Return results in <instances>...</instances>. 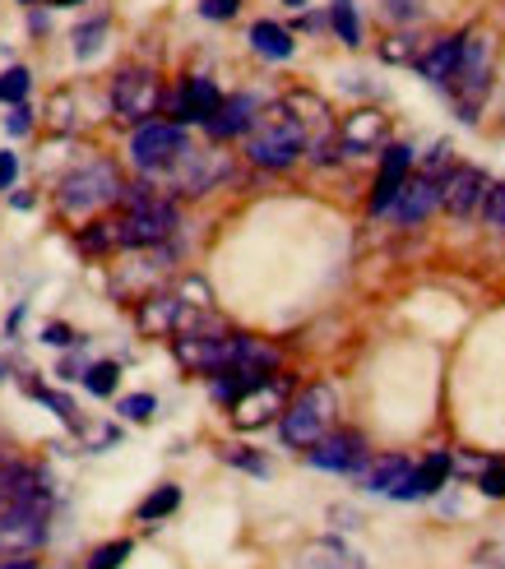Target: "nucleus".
<instances>
[{
	"instance_id": "1",
	"label": "nucleus",
	"mask_w": 505,
	"mask_h": 569,
	"mask_svg": "<svg viewBox=\"0 0 505 569\" xmlns=\"http://www.w3.org/2000/svg\"><path fill=\"white\" fill-rule=\"evenodd\" d=\"M301 153H306V134H301L297 117L284 102L265 107L256 117V126H250V134H246V158L256 167H274L278 172V167H293Z\"/></svg>"
},
{
	"instance_id": "2",
	"label": "nucleus",
	"mask_w": 505,
	"mask_h": 569,
	"mask_svg": "<svg viewBox=\"0 0 505 569\" xmlns=\"http://www.w3.org/2000/svg\"><path fill=\"white\" fill-rule=\"evenodd\" d=\"M117 199H126V181L117 172V162H83L79 172H70L61 181V190H56V209H61L66 218H89L107 204H117Z\"/></svg>"
},
{
	"instance_id": "3",
	"label": "nucleus",
	"mask_w": 505,
	"mask_h": 569,
	"mask_svg": "<svg viewBox=\"0 0 505 569\" xmlns=\"http://www.w3.org/2000/svg\"><path fill=\"white\" fill-rule=\"evenodd\" d=\"M126 204H130L126 218H117V241L126 250H149L172 237V227H177L172 199L154 194L149 186H135V190H126Z\"/></svg>"
},
{
	"instance_id": "4",
	"label": "nucleus",
	"mask_w": 505,
	"mask_h": 569,
	"mask_svg": "<svg viewBox=\"0 0 505 569\" xmlns=\"http://www.w3.org/2000/svg\"><path fill=\"white\" fill-rule=\"evenodd\" d=\"M492 38L483 33V28H468L464 33V47H459V66H455V79H450V89H455V102L464 111V121H478V111L492 93Z\"/></svg>"
},
{
	"instance_id": "5",
	"label": "nucleus",
	"mask_w": 505,
	"mask_h": 569,
	"mask_svg": "<svg viewBox=\"0 0 505 569\" xmlns=\"http://www.w3.org/2000/svg\"><path fill=\"white\" fill-rule=\"evenodd\" d=\"M334 412H339V398H334L329 385H311V389H301L288 412L278 417V436H284L288 449H311L329 436V421Z\"/></svg>"
},
{
	"instance_id": "6",
	"label": "nucleus",
	"mask_w": 505,
	"mask_h": 569,
	"mask_svg": "<svg viewBox=\"0 0 505 569\" xmlns=\"http://www.w3.org/2000/svg\"><path fill=\"white\" fill-rule=\"evenodd\" d=\"M186 149H190V139H186L181 121H145L130 139V158H135V167L145 177L167 172V167H172Z\"/></svg>"
},
{
	"instance_id": "7",
	"label": "nucleus",
	"mask_w": 505,
	"mask_h": 569,
	"mask_svg": "<svg viewBox=\"0 0 505 569\" xmlns=\"http://www.w3.org/2000/svg\"><path fill=\"white\" fill-rule=\"evenodd\" d=\"M228 177H232V158L218 153V149H186L167 172H158V181H167L177 194H209Z\"/></svg>"
},
{
	"instance_id": "8",
	"label": "nucleus",
	"mask_w": 505,
	"mask_h": 569,
	"mask_svg": "<svg viewBox=\"0 0 505 569\" xmlns=\"http://www.w3.org/2000/svg\"><path fill=\"white\" fill-rule=\"evenodd\" d=\"M288 412V380L269 376V380H250L237 398H232V426L237 431H260L274 417Z\"/></svg>"
},
{
	"instance_id": "9",
	"label": "nucleus",
	"mask_w": 505,
	"mask_h": 569,
	"mask_svg": "<svg viewBox=\"0 0 505 569\" xmlns=\"http://www.w3.org/2000/svg\"><path fill=\"white\" fill-rule=\"evenodd\" d=\"M47 542V500L0 509V560L33 556Z\"/></svg>"
},
{
	"instance_id": "10",
	"label": "nucleus",
	"mask_w": 505,
	"mask_h": 569,
	"mask_svg": "<svg viewBox=\"0 0 505 569\" xmlns=\"http://www.w3.org/2000/svg\"><path fill=\"white\" fill-rule=\"evenodd\" d=\"M158 102H162V89H158L154 70L130 66V70L117 74V83H111V111H117L121 121H130V126H145Z\"/></svg>"
},
{
	"instance_id": "11",
	"label": "nucleus",
	"mask_w": 505,
	"mask_h": 569,
	"mask_svg": "<svg viewBox=\"0 0 505 569\" xmlns=\"http://www.w3.org/2000/svg\"><path fill=\"white\" fill-rule=\"evenodd\" d=\"M177 361L186 371L200 376H222L237 366V338H218V333H181L177 338Z\"/></svg>"
},
{
	"instance_id": "12",
	"label": "nucleus",
	"mask_w": 505,
	"mask_h": 569,
	"mask_svg": "<svg viewBox=\"0 0 505 569\" xmlns=\"http://www.w3.org/2000/svg\"><path fill=\"white\" fill-rule=\"evenodd\" d=\"M487 190H492L487 172H478V167H450L445 181H440V204L450 209L455 218H473V213L483 209Z\"/></svg>"
},
{
	"instance_id": "13",
	"label": "nucleus",
	"mask_w": 505,
	"mask_h": 569,
	"mask_svg": "<svg viewBox=\"0 0 505 569\" xmlns=\"http://www.w3.org/2000/svg\"><path fill=\"white\" fill-rule=\"evenodd\" d=\"M306 463L311 468H325V472H357L367 463V440L357 431H329L320 445L306 449Z\"/></svg>"
},
{
	"instance_id": "14",
	"label": "nucleus",
	"mask_w": 505,
	"mask_h": 569,
	"mask_svg": "<svg viewBox=\"0 0 505 569\" xmlns=\"http://www.w3.org/2000/svg\"><path fill=\"white\" fill-rule=\"evenodd\" d=\"M284 107H288L293 117H297V126H301V134H306V149L325 158V149L334 144V121H329V107H325L316 93H293V98H284Z\"/></svg>"
},
{
	"instance_id": "15",
	"label": "nucleus",
	"mask_w": 505,
	"mask_h": 569,
	"mask_svg": "<svg viewBox=\"0 0 505 569\" xmlns=\"http://www.w3.org/2000/svg\"><path fill=\"white\" fill-rule=\"evenodd\" d=\"M408 167H413V149H404V144H389L385 149V162H380L376 186H372V213H389V209H395V199L408 186Z\"/></svg>"
},
{
	"instance_id": "16",
	"label": "nucleus",
	"mask_w": 505,
	"mask_h": 569,
	"mask_svg": "<svg viewBox=\"0 0 505 569\" xmlns=\"http://www.w3.org/2000/svg\"><path fill=\"white\" fill-rule=\"evenodd\" d=\"M440 181L445 177H413L408 186H404V194L395 199V218L404 222V227H417V222H427V213L440 204Z\"/></svg>"
},
{
	"instance_id": "17",
	"label": "nucleus",
	"mask_w": 505,
	"mask_h": 569,
	"mask_svg": "<svg viewBox=\"0 0 505 569\" xmlns=\"http://www.w3.org/2000/svg\"><path fill=\"white\" fill-rule=\"evenodd\" d=\"M297 569H372V565L339 537H316V542L297 551Z\"/></svg>"
},
{
	"instance_id": "18",
	"label": "nucleus",
	"mask_w": 505,
	"mask_h": 569,
	"mask_svg": "<svg viewBox=\"0 0 505 569\" xmlns=\"http://www.w3.org/2000/svg\"><path fill=\"white\" fill-rule=\"evenodd\" d=\"M450 472H455V459H450L445 449H436V453H427V459L413 468V477L399 487L395 500H423V496H436L445 481H450Z\"/></svg>"
},
{
	"instance_id": "19",
	"label": "nucleus",
	"mask_w": 505,
	"mask_h": 569,
	"mask_svg": "<svg viewBox=\"0 0 505 569\" xmlns=\"http://www.w3.org/2000/svg\"><path fill=\"white\" fill-rule=\"evenodd\" d=\"M218 107H222V93L214 89V79L205 74H195L181 83V98H177V121H200L209 126L218 117Z\"/></svg>"
},
{
	"instance_id": "20",
	"label": "nucleus",
	"mask_w": 505,
	"mask_h": 569,
	"mask_svg": "<svg viewBox=\"0 0 505 569\" xmlns=\"http://www.w3.org/2000/svg\"><path fill=\"white\" fill-rule=\"evenodd\" d=\"M380 144H385V117L372 111V107L353 111V117L344 121V130H339V149L344 153H376Z\"/></svg>"
},
{
	"instance_id": "21",
	"label": "nucleus",
	"mask_w": 505,
	"mask_h": 569,
	"mask_svg": "<svg viewBox=\"0 0 505 569\" xmlns=\"http://www.w3.org/2000/svg\"><path fill=\"white\" fill-rule=\"evenodd\" d=\"M260 117V102L250 93H237V98H222L218 117L209 121V134L214 139H232V134H250V126H256Z\"/></svg>"
},
{
	"instance_id": "22",
	"label": "nucleus",
	"mask_w": 505,
	"mask_h": 569,
	"mask_svg": "<svg viewBox=\"0 0 505 569\" xmlns=\"http://www.w3.org/2000/svg\"><path fill=\"white\" fill-rule=\"evenodd\" d=\"M459 47H464V33L459 38H440L423 51V61H417V70H423V79L432 83H450L455 79V66H459Z\"/></svg>"
},
{
	"instance_id": "23",
	"label": "nucleus",
	"mask_w": 505,
	"mask_h": 569,
	"mask_svg": "<svg viewBox=\"0 0 505 569\" xmlns=\"http://www.w3.org/2000/svg\"><path fill=\"white\" fill-rule=\"evenodd\" d=\"M181 316H186V301H177V297H145V306H139V329L145 333H172L177 325H181Z\"/></svg>"
},
{
	"instance_id": "24",
	"label": "nucleus",
	"mask_w": 505,
	"mask_h": 569,
	"mask_svg": "<svg viewBox=\"0 0 505 569\" xmlns=\"http://www.w3.org/2000/svg\"><path fill=\"white\" fill-rule=\"evenodd\" d=\"M413 477V463L408 459H399V453H385V459H376L372 468H367V491H376V496H399V487Z\"/></svg>"
},
{
	"instance_id": "25",
	"label": "nucleus",
	"mask_w": 505,
	"mask_h": 569,
	"mask_svg": "<svg viewBox=\"0 0 505 569\" xmlns=\"http://www.w3.org/2000/svg\"><path fill=\"white\" fill-rule=\"evenodd\" d=\"M250 47H256L265 61H288L293 56V33L288 28H278V23H269V19H260L256 28H250Z\"/></svg>"
},
{
	"instance_id": "26",
	"label": "nucleus",
	"mask_w": 505,
	"mask_h": 569,
	"mask_svg": "<svg viewBox=\"0 0 505 569\" xmlns=\"http://www.w3.org/2000/svg\"><path fill=\"white\" fill-rule=\"evenodd\" d=\"M329 23H334V33H339L344 47H362V23H357V6H353V0H334V6H329Z\"/></svg>"
},
{
	"instance_id": "27",
	"label": "nucleus",
	"mask_w": 505,
	"mask_h": 569,
	"mask_svg": "<svg viewBox=\"0 0 505 569\" xmlns=\"http://www.w3.org/2000/svg\"><path fill=\"white\" fill-rule=\"evenodd\" d=\"M102 42H107V19H89V23L75 28V56L79 61H93V56L102 51Z\"/></svg>"
},
{
	"instance_id": "28",
	"label": "nucleus",
	"mask_w": 505,
	"mask_h": 569,
	"mask_svg": "<svg viewBox=\"0 0 505 569\" xmlns=\"http://www.w3.org/2000/svg\"><path fill=\"white\" fill-rule=\"evenodd\" d=\"M177 505H181V491H177V487H158L145 505H139V523H158V519L172 515Z\"/></svg>"
},
{
	"instance_id": "29",
	"label": "nucleus",
	"mask_w": 505,
	"mask_h": 569,
	"mask_svg": "<svg viewBox=\"0 0 505 569\" xmlns=\"http://www.w3.org/2000/svg\"><path fill=\"white\" fill-rule=\"evenodd\" d=\"M111 246H121L117 241V222H93V227H83L79 232V250H89V254H102Z\"/></svg>"
},
{
	"instance_id": "30",
	"label": "nucleus",
	"mask_w": 505,
	"mask_h": 569,
	"mask_svg": "<svg viewBox=\"0 0 505 569\" xmlns=\"http://www.w3.org/2000/svg\"><path fill=\"white\" fill-rule=\"evenodd\" d=\"M117 380H121L117 361H98V366H89V371H83V385H89V393H98V398L117 393Z\"/></svg>"
},
{
	"instance_id": "31",
	"label": "nucleus",
	"mask_w": 505,
	"mask_h": 569,
	"mask_svg": "<svg viewBox=\"0 0 505 569\" xmlns=\"http://www.w3.org/2000/svg\"><path fill=\"white\" fill-rule=\"evenodd\" d=\"M380 56H385V61L389 66H417V61H423V47H417V38H389L385 47H380Z\"/></svg>"
},
{
	"instance_id": "32",
	"label": "nucleus",
	"mask_w": 505,
	"mask_h": 569,
	"mask_svg": "<svg viewBox=\"0 0 505 569\" xmlns=\"http://www.w3.org/2000/svg\"><path fill=\"white\" fill-rule=\"evenodd\" d=\"M28 98V70L23 66H14V70H6V74H0V102H23Z\"/></svg>"
},
{
	"instance_id": "33",
	"label": "nucleus",
	"mask_w": 505,
	"mask_h": 569,
	"mask_svg": "<svg viewBox=\"0 0 505 569\" xmlns=\"http://www.w3.org/2000/svg\"><path fill=\"white\" fill-rule=\"evenodd\" d=\"M117 412L130 417V421H149L158 412V398L154 393H130V398H121V403H117Z\"/></svg>"
},
{
	"instance_id": "34",
	"label": "nucleus",
	"mask_w": 505,
	"mask_h": 569,
	"mask_svg": "<svg viewBox=\"0 0 505 569\" xmlns=\"http://www.w3.org/2000/svg\"><path fill=\"white\" fill-rule=\"evenodd\" d=\"M126 556H130V542H107V547H98L89 556V569H121Z\"/></svg>"
},
{
	"instance_id": "35",
	"label": "nucleus",
	"mask_w": 505,
	"mask_h": 569,
	"mask_svg": "<svg viewBox=\"0 0 505 569\" xmlns=\"http://www.w3.org/2000/svg\"><path fill=\"white\" fill-rule=\"evenodd\" d=\"M222 463H232V468H246V472H256V477H269V463L260 459V453H250V449H222Z\"/></svg>"
},
{
	"instance_id": "36",
	"label": "nucleus",
	"mask_w": 505,
	"mask_h": 569,
	"mask_svg": "<svg viewBox=\"0 0 505 569\" xmlns=\"http://www.w3.org/2000/svg\"><path fill=\"white\" fill-rule=\"evenodd\" d=\"M427 0H380V14L395 19V23H413L417 14H423Z\"/></svg>"
},
{
	"instance_id": "37",
	"label": "nucleus",
	"mask_w": 505,
	"mask_h": 569,
	"mask_svg": "<svg viewBox=\"0 0 505 569\" xmlns=\"http://www.w3.org/2000/svg\"><path fill=\"white\" fill-rule=\"evenodd\" d=\"M478 491H483L487 500H505V463H487V468H483Z\"/></svg>"
},
{
	"instance_id": "38",
	"label": "nucleus",
	"mask_w": 505,
	"mask_h": 569,
	"mask_svg": "<svg viewBox=\"0 0 505 569\" xmlns=\"http://www.w3.org/2000/svg\"><path fill=\"white\" fill-rule=\"evenodd\" d=\"M478 565H483V569H505V528L478 547Z\"/></svg>"
},
{
	"instance_id": "39",
	"label": "nucleus",
	"mask_w": 505,
	"mask_h": 569,
	"mask_svg": "<svg viewBox=\"0 0 505 569\" xmlns=\"http://www.w3.org/2000/svg\"><path fill=\"white\" fill-rule=\"evenodd\" d=\"M483 218H487L492 227H505V181H496V186L487 190V199H483Z\"/></svg>"
},
{
	"instance_id": "40",
	"label": "nucleus",
	"mask_w": 505,
	"mask_h": 569,
	"mask_svg": "<svg viewBox=\"0 0 505 569\" xmlns=\"http://www.w3.org/2000/svg\"><path fill=\"white\" fill-rule=\"evenodd\" d=\"M33 398H38V403H47V408H56V417H61L66 426H79V417H75V408H70V398L51 393V389H38V385H33Z\"/></svg>"
},
{
	"instance_id": "41",
	"label": "nucleus",
	"mask_w": 505,
	"mask_h": 569,
	"mask_svg": "<svg viewBox=\"0 0 505 569\" xmlns=\"http://www.w3.org/2000/svg\"><path fill=\"white\" fill-rule=\"evenodd\" d=\"M237 10H241V0H200V14H205V19H214V23L232 19Z\"/></svg>"
},
{
	"instance_id": "42",
	"label": "nucleus",
	"mask_w": 505,
	"mask_h": 569,
	"mask_svg": "<svg viewBox=\"0 0 505 569\" xmlns=\"http://www.w3.org/2000/svg\"><path fill=\"white\" fill-rule=\"evenodd\" d=\"M14 177H19V158L14 153H0V194L14 186Z\"/></svg>"
},
{
	"instance_id": "43",
	"label": "nucleus",
	"mask_w": 505,
	"mask_h": 569,
	"mask_svg": "<svg viewBox=\"0 0 505 569\" xmlns=\"http://www.w3.org/2000/svg\"><path fill=\"white\" fill-rule=\"evenodd\" d=\"M6 126H10V134H23L28 126H33V111H28L23 102H14V107H10V121H6Z\"/></svg>"
},
{
	"instance_id": "44",
	"label": "nucleus",
	"mask_w": 505,
	"mask_h": 569,
	"mask_svg": "<svg viewBox=\"0 0 505 569\" xmlns=\"http://www.w3.org/2000/svg\"><path fill=\"white\" fill-rule=\"evenodd\" d=\"M42 338H47L51 348H70V343H75V333H70L66 325H47V329H42Z\"/></svg>"
},
{
	"instance_id": "45",
	"label": "nucleus",
	"mask_w": 505,
	"mask_h": 569,
	"mask_svg": "<svg viewBox=\"0 0 505 569\" xmlns=\"http://www.w3.org/2000/svg\"><path fill=\"white\" fill-rule=\"evenodd\" d=\"M0 569H33V565H28V560H6Z\"/></svg>"
},
{
	"instance_id": "46",
	"label": "nucleus",
	"mask_w": 505,
	"mask_h": 569,
	"mask_svg": "<svg viewBox=\"0 0 505 569\" xmlns=\"http://www.w3.org/2000/svg\"><path fill=\"white\" fill-rule=\"evenodd\" d=\"M288 6H293V10H301V6H306V0H288Z\"/></svg>"
},
{
	"instance_id": "47",
	"label": "nucleus",
	"mask_w": 505,
	"mask_h": 569,
	"mask_svg": "<svg viewBox=\"0 0 505 569\" xmlns=\"http://www.w3.org/2000/svg\"><path fill=\"white\" fill-rule=\"evenodd\" d=\"M23 6H33V0H23Z\"/></svg>"
}]
</instances>
